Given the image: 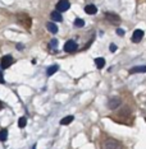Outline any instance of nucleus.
<instances>
[{
    "mask_svg": "<svg viewBox=\"0 0 146 149\" xmlns=\"http://www.w3.org/2000/svg\"><path fill=\"white\" fill-rule=\"evenodd\" d=\"M4 82H5V80H4V75H3V73L0 72V84H3Z\"/></svg>",
    "mask_w": 146,
    "mask_h": 149,
    "instance_id": "4be33fe9",
    "label": "nucleus"
},
{
    "mask_svg": "<svg viewBox=\"0 0 146 149\" xmlns=\"http://www.w3.org/2000/svg\"><path fill=\"white\" fill-rule=\"evenodd\" d=\"M46 28H47V31L51 32V33H56L58 32V27H56L55 23H53V22L46 23Z\"/></svg>",
    "mask_w": 146,
    "mask_h": 149,
    "instance_id": "ddd939ff",
    "label": "nucleus"
},
{
    "mask_svg": "<svg viewBox=\"0 0 146 149\" xmlns=\"http://www.w3.org/2000/svg\"><path fill=\"white\" fill-rule=\"evenodd\" d=\"M104 149H121L119 141H117L115 139H107L104 141Z\"/></svg>",
    "mask_w": 146,
    "mask_h": 149,
    "instance_id": "f03ea898",
    "label": "nucleus"
},
{
    "mask_svg": "<svg viewBox=\"0 0 146 149\" xmlns=\"http://www.w3.org/2000/svg\"><path fill=\"white\" fill-rule=\"evenodd\" d=\"M71 8V3L68 0H59L56 4V12L62 13V12H67Z\"/></svg>",
    "mask_w": 146,
    "mask_h": 149,
    "instance_id": "7ed1b4c3",
    "label": "nucleus"
},
{
    "mask_svg": "<svg viewBox=\"0 0 146 149\" xmlns=\"http://www.w3.org/2000/svg\"><path fill=\"white\" fill-rule=\"evenodd\" d=\"M142 38H144V31H141V29H136V31L133 32V35H132V42L138 43Z\"/></svg>",
    "mask_w": 146,
    "mask_h": 149,
    "instance_id": "6e6552de",
    "label": "nucleus"
},
{
    "mask_svg": "<svg viewBox=\"0 0 146 149\" xmlns=\"http://www.w3.org/2000/svg\"><path fill=\"white\" fill-rule=\"evenodd\" d=\"M110 51H111V52H115V51H117V46H115L114 43H110Z\"/></svg>",
    "mask_w": 146,
    "mask_h": 149,
    "instance_id": "412c9836",
    "label": "nucleus"
},
{
    "mask_svg": "<svg viewBox=\"0 0 146 149\" xmlns=\"http://www.w3.org/2000/svg\"><path fill=\"white\" fill-rule=\"evenodd\" d=\"M56 46H58V41H56V38H53L51 41H50V43H49V47L51 50H55L56 49Z\"/></svg>",
    "mask_w": 146,
    "mask_h": 149,
    "instance_id": "6ab92c4d",
    "label": "nucleus"
},
{
    "mask_svg": "<svg viewBox=\"0 0 146 149\" xmlns=\"http://www.w3.org/2000/svg\"><path fill=\"white\" fill-rule=\"evenodd\" d=\"M26 125H27V118L26 117H21V118H19V120H18V126L22 129V127H25Z\"/></svg>",
    "mask_w": 146,
    "mask_h": 149,
    "instance_id": "a211bd4d",
    "label": "nucleus"
},
{
    "mask_svg": "<svg viewBox=\"0 0 146 149\" xmlns=\"http://www.w3.org/2000/svg\"><path fill=\"white\" fill-rule=\"evenodd\" d=\"M117 35H119V36H124V31L122 28H117Z\"/></svg>",
    "mask_w": 146,
    "mask_h": 149,
    "instance_id": "aec40b11",
    "label": "nucleus"
},
{
    "mask_svg": "<svg viewBox=\"0 0 146 149\" xmlns=\"http://www.w3.org/2000/svg\"><path fill=\"white\" fill-rule=\"evenodd\" d=\"M50 17H51V19L53 21H55V22H62L63 21V17H62V14H60L59 12H53L51 14H50Z\"/></svg>",
    "mask_w": 146,
    "mask_h": 149,
    "instance_id": "f8f14e48",
    "label": "nucleus"
},
{
    "mask_svg": "<svg viewBox=\"0 0 146 149\" xmlns=\"http://www.w3.org/2000/svg\"><path fill=\"white\" fill-rule=\"evenodd\" d=\"M32 149H36V144H35V145H33V147H32Z\"/></svg>",
    "mask_w": 146,
    "mask_h": 149,
    "instance_id": "393cba45",
    "label": "nucleus"
},
{
    "mask_svg": "<svg viewBox=\"0 0 146 149\" xmlns=\"http://www.w3.org/2000/svg\"><path fill=\"white\" fill-rule=\"evenodd\" d=\"M119 104H121V98L119 97H113V98H110V100L108 101V107H109L110 110H115V108H118Z\"/></svg>",
    "mask_w": 146,
    "mask_h": 149,
    "instance_id": "0eeeda50",
    "label": "nucleus"
},
{
    "mask_svg": "<svg viewBox=\"0 0 146 149\" xmlns=\"http://www.w3.org/2000/svg\"><path fill=\"white\" fill-rule=\"evenodd\" d=\"M13 61H14V60H13V57H12V55H5L4 57H3L1 59V68L3 69H6V68H9L13 64Z\"/></svg>",
    "mask_w": 146,
    "mask_h": 149,
    "instance_id": "423d86ee",
    "label": "nucleus"
},
{
    "mask_svg": "<svg viewBox=\"0 0 146 149\" xmlns=\"http://www.w3.org/2000/svg\"><path fill=\"white\" fill-rule=\"evenodd\" d=\"M85 12L87 13V14H95V13L97 12V8L95 5H92V4H89V5H86L85 6Z\"/></svg>",
    "mask_w": 146,
    "mask_h": 149,
    "instance_id": "9d476101",
    "label": "nucleus"
},
{
    "mask_svg": "<svg viewBox=\"0 0 146 149\" xmlns=\"http://www.w3.org/2000/svg\"><path fill=\"white\" fill-rule=\"evenodd\" d=\"M6 138H8V130L6 129L0 130V141H5Z\"/></svg>",
    "mask_w": 146,
    "mask_h": 149,
    "instance_id": "dca6fc26",
    "label": "nucleus"
},
{
    "mask_svg": "<svg viewBox=\"0 0 146 149\" xmlns=\"http://www.w3.org/2000/svg\"><path fill=\"white\" fill-rule=\"evenodd\" d=\"M73 120H74V117L72 116V115H69V116H66L64 118L60 120V125H69Z\"/></svg>",
    "mask_w": 146,
    "mask_h": 149,
    "instance_id": "4468645a",
    "label": "nucleus"
},
{
    "mask_svg": "<svg viewBox=\"0 0 146 149\" xmlns=\"http://www.w3.org/2000/svg\"><path fill=\"white\" fill-rule=\"evenodd\" d=\"M17 21L27 29L31 27V18H30V15H27V14H18L17 15Z\"/></svg>",
    "mask_w": 146,
    "mask_h": 149,
    "instance_id": "f257e3e1",
    "label": "nucleus"
},
{
    "mask_svg": "<svg viewBox=\"0 0 146 149\" xmlns=\"http://www.w3.org/2000/svg\"><path fill=\"white\" fill-rule=\"evenodd\" d=\"M77 50V43L73 40H68L64 45V51L66 52H74Z\"/></svg>",
    "mask_w": 146,
    "mask_h": 149,
    "instance_id": "39448f33",
    "label": "nucleus"
},
{
    "mask_svg": "<svg viewBox=\"0 0 146 149\" xmlns=\"http://www.w3.org/2000/svg\"><path fill=\"white\" fill-rule=\"evenodd\" d=\"M95 64H96L97 69H103L105 66V60L103 57H97V59H95Z\"/></svg>",
    "mask_w": 146,
    "mask_h": 149,
    "instance_id": "2eb2a0df",
    "label": "nucleus"
},
{
    "mask_svg": "<svg viewBox=\"0 0 146 149\" xmlns=\"http://www.w3.org/2000/svg\"><path fill=\"white\" fill-rule=\"evenodd\" d=\"M0 110H3V103L0 102Z\"/></svg>",
    "mask_w": 146,
    "mask_h": 149,
    "instance_id": "b1692460",
    "label": "nucleus"
},
{
    "mask_svg": "<svg viewBox=\"0 0 146 149\" xmlns=\"http://www.w3.org/2000/svg\"><path fill=\"white\" fill-rule=\"evenodd\" d=\"M17 49H18V50H23V45H22V43H18V45H17Z\"/></svg>",
    "mask_w": 146,
    "mask_h": 149,
    "instance_id": "5701e85b",
    "label": "nucleus"
},
{
    "mask_svg": "<svg viewBox=\"0 0 146 149\" xmlns=\"http://www.w3.org/2000/svg\"><path fill=\"white\" fill-rule=\"evenodd\" d=\"M74 26L77 27V28H82V27L85 26V21L81 18H77L76 21H74Z\"/></svg>",
    "mask_w": 146,
    "mask_h": 149,
    "instance_id": "f3484780",
    "label": "nucleus"
},
{
    "mask_svg": "<svg viewBox=\"0 0 146 149\" xmlns=\"http://www.w3.org/2000/svg\"><path fill=\"white\" fill-rule=\"evenodd\" d=\"M58 70H59V66L58 65H51V66H49L47 68V70H46V75L47 77H51L54 73H56Z\"/></svg>",
    "mask_w": 146,
    "mask_h": 149,
    "instance_id": "9b49d317",
    "label": "nucleus"
},
{
    "mask_svg": "<svg viewBox=\"0 0 146 149\" xmlns=\"http://www.w3.org/2000/svg\"><path fill=\"white\" fill-rule=\"evenodd\" d=\"M136 73H146V65L131 68V69H130V74H136Z\"/></svg>",
    "mask_w": 146,
    "mask_h": 149,
    "instance_id": "1a4fd4ad",
    "label": "nucleus"
},
{
    "mask_svg": "<svg viewBox=\"0 0 146 149\" xmlns=\"http://www.w3.org/2000/svg\"><path fill=\"white\" fill-rule=\"evenodd\" d=\"M105 18H107L108 22H110L111 24H114V26H118L121 23L119 15L114 14V13H105Z\"/></svg>",
    "mask_w": 146,
    "mask_h": 149,
    "instance_id": "20e7f679",
    "label": "nucleus"
}]
</instances>
